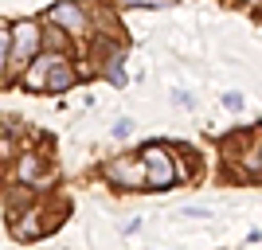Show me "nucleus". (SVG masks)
Here are the masks:
<instances>
[{
  "instance_id": "1a4fd4ad",
  "label": "nucleus",
  "mask_w": 262,
  "mask_h": 250,
  "mask_svg": "<svg viewBox=\"0 0 262 250\" xmlns=\"http://www.w3.org/2000/svg\"><path fill=\"white\" fill-rule=\"evenodd\" d=\"M243 168H247L251 176H262V137H258V141L251 145V152L243 156Z\"/></svg>"
},
{
  "instance_id": "423d86ee",
  "label": "nucleus",
  "mask_w": 262,
  "mask_h": 250,
  "mask_svg": "<svg viewBox=\"0 0 262 250\" xmlns=\"http://www.w3.org/2000/svg\"><path fill=\"white\" fill-rule=\"evenodd\" d=\"M43 227H47V219L39 215V211H28V215L16 223V239H20V242H32V239L43 235Z\"/></svg>"
},
{
  "instance_id": "20e7f679",
  "label": "nucleus",
  "mask_w": 262,
  "mask_h": 250,
  "mask_svg": "<svg viewBox=\"0 0 262 250\" xmlns=\"http://www.w3.org/2000/svg\"><path fill=\"white\" fill-rule=\"evenodd\" d=\"M51 63H55V51L51 55H35L32 59V66L24 71V86L28 90H47V75H51Z\"/></svg>"
},
{
  "instance_id": "7ed1b4c3",
  "label": "nucleus",
  "mask_w": 262,
  "mask_h": 250,
  "mask_svg": "<svg viewBox=\"0 0 262 250\" xmlns=\"http://www.w3.org/2000/svg\"><path fill=\"white\" fill-rule=\"evenodd\" d=\"M47 24L67 28V35H86V12L78 4H55V8H47Z\"/></svg>"
},
{
  "instance_id": "2eb2a0df",
  "label": "nucleus",
  "mask_w": 262,
  "mask_h": 250,
  "mask_svg": "<svg viewBox=\"0 0 262 250\" xmlns=\"http://www.w3.org/2000/svg\"><path fill=\"white\" fill-rule=\"evenodd\" d=\"M223 106H227V109H239L243 106V94H223Z\"/></svg>"
},
{
  "instance_id": "ddd939ff",
  "label": "nucleus",
  "mask_w": 262,
  "mask_h": 250,
  "mask_svg": "<svg viewBox=\"0 0 262 250\" xmlns=\"http://www.w3.org/2000/svg\"><path fill=\"white\" fill-rule=\"evenodd\" d=\"M35 168H39V161H35V156H24V164H20V176H24V180H32V176H35Z\"/></svg>"
},
{
  "instance_id": "39448f33",
  "label": "nucleus",
  "mask_w": 262,
  "mask_h": 250,
  "mask_svg": "<svg viewBox=\"0 0 262 250\" xmlns=\"http://www.w3.org/2000/svg\"><path fill=\"white\" fill-rule=\"evenodd\" d=\"M71 82H75V66H71V63H67V59H63V55L55 51L51 75H47V90H51V94H55V90H67V86H71Z\"/></svg>"
},
{
  "instance_id": "4468645a",
  "label": "nucleus",
  "mask_w": 262,
  "mask_h": 250,
  "mask_svg": "<svg viewBox=\"0 0 262 250\" xmlns=\"http://www.w3.org/2000/svg\"><path fill=\"white\" fill-rule=\"evenodd\" d=\"M129 133H133V121L129 118H121L118 125H114V137H129Z\"/></svg>"
},
{
  "instance_id": "f8f14e48",
  "label": "nucleus",
  "mask_w": 262,
  "mask_h": 250,
  "mask_svg": "<svg viewBox=\"0 0 262 250\" xmlns=\"http://www.w3.org/2000/svg\"><path fill=\"white\" fill-rule=\"evenodd\" d=\"M125 8H164V4H172V0H118Z\"/></svg>"
},
{
  "instance_id": "f03ea898",
  "label": "nucleus",
  "mask_w": 262,
  "mask_h": 250,
  "mask_svg": "<svg viewBox=\"0 0 262 250\" xmlns=\"http://www.w3.org/2000/svg\"><path fill=\"white\" fill-rule=\"evenodd\" d=\"M145 176H149V164L141 156H118V161L106 164V180L118 188H141Z\"/></svg>"
},
{
  "instance_id": "9d476101",
  "label": "nucleus",
  "mask_w": 262,
  "mask_h": 250,
  "mask_svg": "<svg viewBox=\"0 0 262 250\" xmlns=\"http://www.w3.org/2000/svg\"><path fill=\"white\" fill-rule=\"evenodd\" d=\"M141 161L145 164H161V161H168V152H164V145H149V149L141 152Z\"/></svg>"
},
{
  "instance_id": "0eeeda50",
  "label": "nucleus",
  "mask_w": 262,
  "mask_h": 250,
  "mask_svg": "<svg viewBox=\"0 0 262 250\" xmlns=\"http://www.w3.org/2000/svg\"><path fill=\"white\" fill-rule=\"evenodd\" d=\"M176 180V168L172 161H161V164H149V176H145V188H153V192H161V188H168Z\"/></svg>"
},
{
  "instance_id": "9b49d317",
  "label": "nucleus",
  "mask_w": 262,
  "mask_h": 250,
  "mask_svg": "<svg viewBox=\"0 0 262 250\" xmlns=\"http://www.w3.org/2000/svg\"><path fill=\"white\" fill-rule=\"evenodd\" d=\"M8 47H12V35L0 32V78H4V71H8Z\"/></svg>"
},
{
  "instance_id": "6e6552de",
  "label": "nucleus",
  "mask_w": 262,
  "mask_h": 250,
  "mask_svg": "<svg viewBox=\"0 0 262 250\" xmlns=\"http://www.w3.org/2000/svg\"><path fill=\"white\" fill-rule=\"evenodd\" d=\"M121 63H125V55H121V51H114V55L106 59V75H110V82H114V86H121V82H125V66H121Z\"/></svg>"
},
{
  "instance_id": "f257e3e1",
  "label": "nucleus",
  "mask_w": 262,
  "mask_h": 250,
  "mask_svg": "<svg viewBox=\"0 0 262 250\" xmlns=\"http://www.w3.org/2000/svg\"><path fill=\"white\" fill-rule=\"evenodd\" d=\"M39 39H43V32L35 28V24H16L12 28V47H8V71L16 75V71H28L32 66V59H35V51H39Z\"/></svg>"
}]
</instances>
